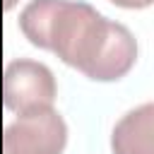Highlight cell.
<instances>
[{
	"instance_id": "8992f818",
	"label": "cell",
	"mask_w": 154,
	"mask_h": 154,
	"mask_svg": "<svg viewBox=\"0 0 154 154\" xmlns=\"http://www.w3.org/2000/svg\"><path fill=\"white\" fill-rule=\"evenodd\" d=\"M17 5H19V0H2V7H5L7 12H10L12 7H17Z\"/></svg>"
},
{
	"instance_id": "3957f363",
	"label": "cell",
	"mask_w": 154,
	"mask_h": 154,
	"mask_svg": "<svg viewBox=\"0 0 154 154\" xmlns=\"http://www.w3.org/2000/svg\"><path fill=\"white\" fill-rule=\"evenodd\" d=\"M67 123L51 108L17 116L2 132V154H63Z\"/></svg>"
},
{
	"instance_id": "277c9868",
	"label": "cell",
	"mask_w": 154,
	"mask_h": 154,
	"mask_svg": "<svg viewBox=\"0 0 154 154\" xmlns=\"http://www.w3.org/2000/svg\"><path fill=\"white\" fill-rule=\"evenodd\" d=\"M113 154H154V103L130 108L111 130Z\"/></svg>"
},
{
	"instance_id": "6da1fadb",
	"label": "cell",
	"mask_w": 154,
	"mask_h": 154,
	"mask_svg": "<svg viewBox=\"0 0 154 154\" xmlns=\"http://www.w3.org/2000/svg\"><path fill=\"white\" fill-rule=\"evenodd\" d=\"M24 38L91 82H118L137 63L132 31L82 0H29L19 12Z\"/></svg>"
},
{
	"instance_id": "7a4b0ae2",
	"label": "cell",
	"mask_w": 154,
	"mask_h": 154,
	"mask_svg": "<svg viewBox=\"0 0 154 154\" xmlns=\"http://www.w3.org/2000/svg\"><path fill=\"white\" fill-rule=\"evenodd\" d=\"M55 94H58V84L48 65L31 58H17L7 63L2 75V101L7 111L22 116V113L51 108Z\"/></svg>"
},
{
	"instance_id": "5b68a950",
	"label": "cell",
	"mask_w": 154,
	"mask_h": 154,
	"mask_svg": "<svg viewBox=\"0 0 154 154\" xmlns=\"http://www.w3.org/2000/svg\"><path fill=\"white\" fill-rule=\"evenodd\" d=\"M113 5H118V7H123V10H144V7H149L154 0H111Z\"/></svg>"
}]
</instances>
